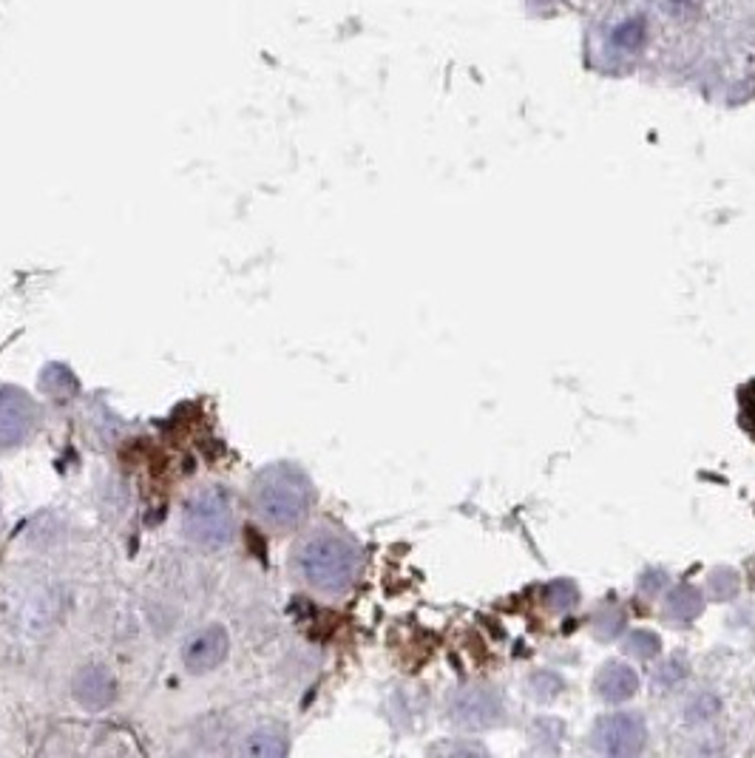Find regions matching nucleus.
Here are the masks:
<instances>
[{
	"instance_id": "obj_1",
	"label": "nucleus",
	"mask_w": 755,
	"mask_h": 758,
	"mask_svg": "<svg viewBox=\"0 0 755 758\" xmlns=\"http://www.w3.org/2000/svg\"><path fill=\"white\" fill-rule=\"evenodd\" d=\"M290 565L310 591L324 597H344L361 577V546L333 526L304 531L293 546Z\"/></svg>"
},
{
	"instance_id": "obj_2",
	"label": "nucleus",
	"mask_w": 755,
	"mask_h": 758,
	"mask_svg": "<svg viewBox=\"0 0 755 758\" xmlns=\"http://www.w3.org/2000/svg\"><path fill=\"white\" fill-rule=\"evenodd\" d=\"M250 512L259 526L276 534H287L304 526L313 512L316 489L310 475L293 460H273L262 466L247 489Z\"/></svg>"
},
{
	"instance_id": "obj_3",
	"label": "nucleus",
	"mask_w": 755,
	"mask_h": 758,
	"mask_svg": "<svg viewBox=\"0 0 755 758\" xmlns=\"http://www.w3.org/2000/svg\"><path fill=\"white\" fill-rule=\"evenodd\" d=\"M182 534L202 551H225L236 540V509L225 486H205L182 509Z\"/></svg>"
},
{
	"instance_id": "obj_4",
	"label": "nucleus",
	"mask_w": 755,
	"mask_h": 758,
	"mask_svg": "<svg viewBox=\"0 0 755 758\" xmlns=\"http://www.w3.org/2000/svg\"><path fill=\"white\" fill-rule=\"evenodd\" d=\"M645 741H648V727L642 722V716H636V713H611V716H602L594 724L591 744L602 756L628 758L639 756L645 750Z\"/></svg>"
},
{
	"instance_id": "obj_5",
	"label": "nucleus",
	"mask_w": 755,
	"mask_h": 758,
	"mask_svg": "<svg viewBox=\"0 0 755 758\" xmlns=\"http://www.w3.org/2000/svg\"><path fill=\"white\" fill-rule=\"evenodd\" d=\"M37 429L35 398L12 384H0V452L18 449Z\"/></svg>"
},
{
	"instance_id": "obj_6",
	"label": "nucleus",
	"mask_w": 755,
	"mask_h": 758,
	"mask_svg": "<svg viewBox=\"0 0 755 758\" xmlns=\"http://www.w3.org/2000/svg\"><path fill=\"white\" fill-rule=\"evenodd\" d=\"M449 713H452V722L463 730H486V727L500 724L506 707H503V699L497 690L477 685V688L457 690L452 696Z\"/></svg>"
},
{
	"instance_id": "obj_7",
	"label": "nucleus",
	"mask_w": 755,
	"mask_h": 758,
	"mask_svg": "<svg viewBox=\"0 0 755 758\" xmlns=\"http://www.w3.org/2000/svg\"><path fill=\"white\" fill-rule=\"evenodd\" d=\"M230 653V636L222 625H208L202 631H196L185 648H182V665L188 673H211L216 670Z\"/></svg>"
},
{
	"instance_id": "obj_8",
	"label": "nucleus",
	"mask_w": 755,
	"mask_h": 758,
	"mask_svg": "<svg viewBox=\"0 0 755 758\" xmlns=\"http://www.w3.org/2000/svg\"><path fill=\"white\" fill-rule=\"evenodd\" d=\"M71 693L86 710H106L117 696V682L103 665H83L71 679Z\"/></svg>"
},
{
	"instance_id": "obj_9",
	"label": "nucleus",
	"mask_w": 755,
	"mask_h": 758,
	"mask_svg": "<svg viewBox=\"0 0 755 758\" xmlns=\"http://www.w3.org/2000/svg\"><path fill=\"white\" fill-rule=\"evenodd\" d=\"M594 688H597L599 699H605V702H611V705H619V702H628V699L636 696V690H639V676H636V670H633L631 665H625V662H605L602 670L597 673Z\"/></svg>"
},
{
	"instance_id": "obj_10",
	"label": "nucleus",
	"mask_w": 755,
	"mask_h": 758,
	"mask_svg": "<svg viewBox=\"0 0 755 758\" xmlns=\"http://www.w3.org/2000/svg\"><path fill=\"white\" fill-rule=\"evenodd\" d=\"M242 753L256 758H284L290 753L287 730L279 727V724H259L242 741Z\"/></svg>"
},
{
	"instance_id": "obj_11",
	"label": "nucleus",
	"mask_w": 755,
	"mask_h": 758,
	"mask_svg": "<svg viewBox=\"0 0 755 758\" xmlns=\"http://www.w3.org/2000/svg\"><path fill=\"white\" fill-rule=\"evenodd\" d=\"M662 611H665V617H668L670 622H676V625H687V622H693V619L699 617V614L704 611L702 594H699L693 585H676L668 597H665Z\"/></svg>"
},
{
	"instance_id": "obj_12",
	"label": "nucleus",
	"mask_w": 755,
	"mask_h": 758,
	"mask_svg": "<svg viewBox=\"0 0 755 758\" xmlns=\"http://www.w3.org/2000/svg\"><path fill=\"white\" fill-rule=\"evenodd\" d=\"M40 389L52 398H69L71 392H77V378L71 375L69 367L49 364L46 370L40 372Z\"/></svg>"
},
{
	"instance_id": "obj_13",
	"label": "nucleus",
	"mask_w": 755,
	"mask_h": 758,
	"mask_svg": "<svg viewBox=\"0 0 755 758\" xmlns=\"http://www.w3.org/2000/svg\"><path fill=\"white\" fill-rule=\"evenodd\" d=\"M577 600H580L577 585H574L571 580H565V577L545 585V602H548V608H551V611H557V614L568 611V608H574Z\"/></svg>"
},
{
	"instance_id": "obj_14",
	"label": "nucleus",
	"mask_w": 755,
	"mask_h": 758,
	"mask_svg": "<svg viewBox=\"0 0 755 758\" xmlns=\"http://www.w3.org/2000/svg\"><path fill=\"white\" fill-rule=\"evenodd\" d=\"M707 594L716 602L733 600L738 594V574L733 568H716L707 580Z\"/></svg>"
},
{
	"instance_id": "obj_15",
	"label": "nucleus",
	"mask_w": 755,
	"mask_h": 758,
	"mask_svg": "<svg viewBox=\"0 0 755 758\" xmlns=\"http://www.w3.org/2000/svg\"><path fill=\"white\" fill-rule=\"evenodd\" d=\"M625 628V611L616 608V605H605L599 608L597 617H594V631H597L599 639H616Z\"/></svg>"
},
{
	"instance_id": "obj_16",
	"label": "nucleus",
	"mask_w": 755,
	"mask_h": 758,
	"mask_svg": "<svg viewBox=\"0 0 755 758\" xmlns=\"http://www.w3.org/2000/svg\"><path fill=\"white\" fill-rule=\"evenodd\" d=\"M625 651L645 662V659H653L656 653L662 651V642H659V636L653 634V631H633L625 639Z\"/></svg>"
},
{
	"instance_id": "obj_17",
	"label": "nucleus",
	"mask_w": 755,
	"mask_h": 758,
	"mask_svg": "<svg viewBox=\"0 0 755 758\" xmlns=\"http://www.w3.org/2000/svg\"><path fill=\"white\" fill-rule=\"evenodd\" d=\"M528 693L534 696V699H540V702H548V699H554L557 693L562 690V682L557 673H551V670H540V673H534L531 676V682H528Z\"/></svg>"
},
{
	"instance_id": "obj_18",
	"label": "nucleus",
	"mask_w": 755,
	"mask_h": 758,
	"mask_svg": "<svg viewBox=\"0 0 755 758\" xmlns=\"http://www.w3.org/2000/svg\"><path fill=\"white\" fill-rule=\"evenodd\" d=\"M685 676V668H682V662L679 659H670L668 665H662V668L656 670V676H653V682H656V688H670V685H676L679 679Z\"/></svg>"
},
{
	"instance_id": "obj_19",
	"label": "nucleus",
	"mask_w": 755,
	"mask_h": 758,
	"mask_svg": "<svg viewBox=\"0 0 755 758\" xmlns=\"http://www.w3.org/2000/svg\"><path fill=\"white\" fill-rule=\"evenodd\" d=\"M668 585V574L665 571H645L642 577H639V588L645 591V594H659L662 588Z\"/></svg>"
}]
</instances>
